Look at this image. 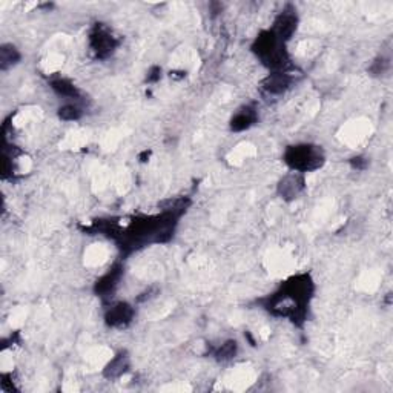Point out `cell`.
Instances as JSON below:
<instances>
[{"label": "cell", "instance_id": "obj_1", "mask_svg": "<svg viewBox=\"0 0 393 393\" xmlns=\"http://www.w3.org/2000/svg\"><path fill=\"white\" fill-rule=\"evenodd\" d=\"M315 294L310 274H296L288 279L274 294L260 300L263 309L276 318H286L296 326L308 321L309 306Z\"/></svg>", "mask_w": 393, "mask_h": 393}, {"label": "cell", "instance_id": "obj_2", "mask_svg": "<svg viewBox=\"0 0 393 393\" xmlns=\"http://www.w3.org/2000/svg\"><path fill=\"white\" fill-rule=\"evenodd\" d=\"M250 51L260 60V63L268 68L270 72L288 71L290 66V57L286 50V43L275 36L272 30H264L250 45Z\"/></svg>", "mask_w": 393, "mask_h": 393}, {"label": "cell", "instance_id": "obj_3", "mask_svg": "<svg viewBox=\"0 0 393 393\" xmlns=\"http://www.w3.org/2000/svg\"><path fill=\"white\" fill-rule=\"evenodd\" d=\"M283 161L294 172L306 175L315 172L326 163V154L323 148L312 143H296L284 149Z\"/></svg>", "mask_w": 393, "mask_h": 393}, {"label": "cell", "instance_id": "obj_4", "mask_svg": "<svg viewBox=\"0 0 393 393\" xmlns=\"http://www.w3.org/2000/svg\"><path fill=\"white\" fill-rule=\"evenodd\" d=\"M88 42H90V48L94 52V56L100 60L111 57L119 46V40L114 37V34L103 23H96L90 32Z\"/></svg>", "mask_w": 393, "mask_h": 393}, {"label": "cell", "instance_id": "obj_5", "mask_svg": "<svg viewBox=\"0 0 393 393\" xmlns=\"http://www.w3.org/2000/svg\"><path fill=\"white\" fill-rule=\"evenodd\" d=\"M135 309L128 301L111 303L105 310V324L112 329H125L134 321Z\"/></svg>", "mask_w": 393, "mask_h": 393}, {"label": "cell", "instance_id": "obj_6", "mask_svg": "<svg viewBox=\"0 0 393 393\" xmlns=\"http://www.w3.org/2000/svg\"><path fill=\"white\" fill-rule=\"evenodd\" d=\"M298 22H300V20H298L296 10L292 5H288L286 8L275 17L274 25L270 30H272V32L281 40L283 43L288 45L289 40L295 36V32L298 30Z\"/></svg>", "mask_w": 393, "mask_h": 393}, {"label": "cell", "instance_id": "obj_7", "mask_svg": "<svg viewBox=\"0 0 393 393\" xmlns=\"http://www.w3.org/2000/svg\"><path fill=\"white\" fill-rule=\"evenodd\" d=\"M304 189H306V175L290 171L280 179L276 194L284 201H294L304 192Z\"/></svg>", "mask_w": 393, "mask_h": 393}, {"label": "cell", "instance_id": "obj_8", "mask_svg": "<svg viewBox=\"0 0 393 393\" xmlns=\"http://www.w3.org/2000/svg\"><path fill=\"white\" fill-rule=\"evenodd\" d=\"M123 275H125L123 264L120 263L114 264V266L108 270L105 275H101L96 281V284H94V292H96L99 298H103V300L111 298L115 290H117Z\"/></svg>", "mask_w": 393, "mask_h": 393}, {"label": "cell", "instance_id": "obj_9", "mask_svg": "<svg viewBox=\"0 0 393 393\" xmlns=\"http://www.w3.org/2000/svg\"><path fill=\"white\" fill-rule=\"evenodd\" d=\"M294 83L292 74L288 71H275L269 72L261 82V90L269 94V96H281V94L290 90V86Z\"/></svg>", "mask_w": 393, "mask_h": 393}, {"label": "cell", "instance_id": "obj_10", "mask_svg": "<svg viewBox=\"0 0 393 393\" xmlns=\"http://www.w3.org/2000/svg\"><path fill=\"white\" fill-rule=\"evenodd\" d=\"M256 121H259V111H256V108L252 105H246L241 106L240 110L232 115V119L229 121V128L230 131L234 132H241L250 130Z\"/></svg>", "mask_w": 393, "mask_h": 393}, {"label": "cell", "instance_id": "obj_11", "mask_svg": "<svg viewBox=\"0 0 393 393\" xmlns=\"http://www.w3.org/2000/svg\"><path fill=\"white\" fill-rule=\"evenodd\" d=\"M130 369H131V358L128 355L126 350H121L105 365L103 376L108 379H117L128 374Z\"/></svg>", "mask_w": 393, "mask_h": 393}, {"label": "cell", "instance_id": "obj_12", "mask_svg": "<svg viewBox=\"0 0 393 393\" xmlns=\"http://www.w3.org/2000/svg\"><path fill=\"white\" fill-rule=\"evenodd\" d=\"M51 90L57 94V96L63 97L66 100H72V101H77L82 99V92H80L79 88L74 85L70 79L66 77H54L51 79L50 82Z\"/></svg>", "mask_w": 393, "mask_h": 393}, {"label": "cell", "instance_id": "obj_13", "mask_svg": "<svg viewBox=\"0 0 393 393\" xmlns=\"http://www.w3.org/2000/svg\"><path fill=\"white\" fill-rule=\"evenodd\" d=\"M20 59L22 56L14 45H2V48H0V70H10L11 66H16L20 62Z\"/></svg>", "mask_w": 393, "mask_h": 393}, {"label": "cell", "instance_id": "obj_14", "mask_svg": "<svg viewBox=\"0 0 393 393\" xmlns=\"http://www.w3.org/2000/svg\"><path fill=\"white\" fill-rule=\"evenodd\" d=\"M236 354H239V343H236L235 340H228L215 350L214 356L219 363H226V361L234 360Z\"/></svg>", "mask_w": 393, "mask_h": 393}, {"label": "cell", "instance_id": "obj_15", "mask_svg": "<svg viewBox=\"0 0 393 393\" xmlns=\"http://www.w3.org/2000/svg\"><path fill=\"white\" fill-rule=\"evenodd\" d=\"M59 119L63 121H77L82 119L83 110L80 108L76 101H68V103L59 108Z\"/></svg>", "mask_w": 393, "mask_h": 393}, {"label": "cell", "instance_id": "obj_16", "mask_svg": "<svg viewBox=\"0 0 393 393\" xmlns=\"http://www.w3.org/2000/svg\"><path fill=\"white\" fill-rule=\"evenodd\" d=\"M390 70H392L390 57L379 56L374 60V62L370 63L367 72L370 74L372 77H385V76H389Z\"/></svg>", "mask_w": 393, "mask_h": 393}, {"label": "cell", "instance_id": "obj_17", "mask_svg": "<svg viewBox=\"0 0 393 393\" xmlns=\"http://www.w3.org/2000/svg\"><path fill=\"white\" fill-rule=\"evenodd\" d=\"M350 165L354 169H358V171H364V169L369 165V160L365 157H361V155H358V157L350 159Z\"/></svg>", "mask_w": 393, "mask_h": 393}, {"label": "cell", "instance_id": "obj_18", "mask_svg": "<svg viewBox=\"0 0 393 393\" xmlns=\"http://www.w3.org/2000/svg\"><path fill=\"white\" fill-rule=\"evenodd\" d=\"M160 76H161V70L160 68H152L151 71H149V76H148V80L149 82H155V80H159L160 79Z\"/></svg>", "mask_w": 393, "mask_h": 393}]
</instances>
